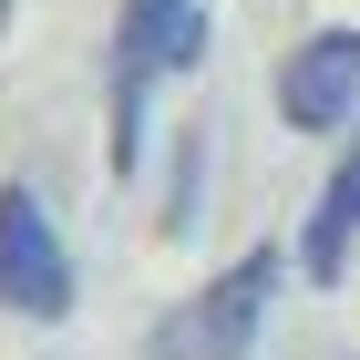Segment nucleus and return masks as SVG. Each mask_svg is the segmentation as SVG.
I'll return each instance as SVG.
<instances>
[{
	"label": "nucleus",
	"mask_w": 360,
	"mask_h": 360,
	"mask_svg": "<svg viewBox=\"0 0 360 360\" xmlns=\"http://www.w3.org/2000/svg\"><path fill=\"white\" fill-rule=\"evenodd\" d=\"M217 52V11L206 0H124L113 11V62H103V165L113 186L144 175V103Z\"/></svg>",
	"instance_id": "f257e3e1"
},
{
	"label": "nucleus",
	"mask_w": 360,
	"mask_h": 360,
	"mask_svg": "<svg viewBox=\"0 0 360 360\" xmlns=\"http://www.w3.org/2000/svg\"><path fill=\"white\" fill-rule=\"evenodd\" d=\"M278 288H288V248L257 237V248H237L217 278H195L186 299L144 330V360H257V330H268Z\"/></svg>",
	"instance_id": "f03ea898"
},
{
	"label": "nucleus",
	"mask_w": 360,
	"mask_h": 360,
	"mask_svg": "<svg viewBox=\"0 0 360 360\" xmlns=\"http://www.w3.org/2000/svg\"><path fill=\"white\" fill-rule=\"evenodd\" d=\"M83 309V268H72V237L41 206V186H0V319H72Z\"/></svg>",
	"instance_id": "7ed1b4c3"
},
{
	"label": "nucleus",
	"mask_w": 360,
	"mask_h": 360,
	"mask_svg": "<svg viewBox=\"0 0 360 360\" xmlns=\"http://www.w3.org/2000/svg\"><path fill=\"white\" fill-rule=\"evenodd\" d=\"M268 103L288 134H350L360 124V21H319L299 31L268 72Z\"/></svg>",
	"instance_id": "20e7f679"
},
{
	"label": "nucleus",
	"mask_w": 360,
	"mask_h": 360,
	"mask_svg": "<svg viewBox=\"0 0 360 360\" xmlns=\"http://www.w3.org/2000/svg\"><path fill=\"white\" fill-rule=\"evenodd\" d=\"M350 257H360V124L340 134V165L319 175L299 237H288V268H299L309 288H340V278H350Z\"/></svg>",
	"instance_id": "39448f33"
}]
</instances>
